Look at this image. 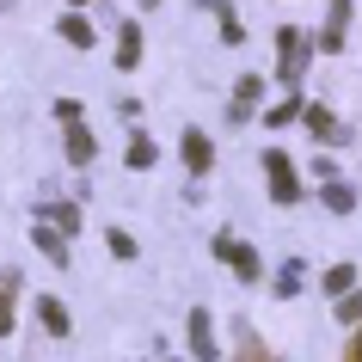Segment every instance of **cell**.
<instances>
[{"instance_id":"16","label":"cell","mask_w":362,"mask_h":362,"mask_svg":"<svg viewBox=\"0 0 362 362\" xmlns=\"http://www.w3.org/2000/svg\"><path fill=\"white\" fill-rule=\"evenodd\" d=\"M123 160H129V166H135V172H148V166H153V160H160V148H153L148 135H129V153H123Z\"/></svg>"},{"instance_id":"8","label":"cell","mask_w":362,"mask_h":362,"mask_svg":"<svg viewBox=\"0 0 362 362\" xmlns=\"http://www.w3.org/2000/svg\"><path fill=\"white\" fill-rule=\"evenodd\" d=\"M141 62V31H135V19H123V31H117V68H135Z\"/></svg>"},{"instance_id":"18","label":"cell","mask_w":362,"mask_h":362,"mask_svg":"<svg viewBox=\"0 0 362 362\" xmlns=\"http://www.w3.org/2000/svg\"><path fill=\"white\" fill-rule=\"evenodd\" d=\"M295 117H301V98H283V105H270V111H264V123H270V129H283V123H295Z\"/></svg>"},{"instance_id":"5","label":"cell","mask_w":362,"mask_h":362,"mask_svg":"<svg viewBox=\"0 0 362 362\" xmlns=\"http://www.w3.org/2000/svg\"><path fill=\"white\" fill-rule=\"evenodd\" d=\"M344 25H350V0H332V19H325V31H320L325 56H338V49H344Z\"/></svg>"},{"instance_id":"4","label":"cell","mask_w":362,"mask_h":362,"mask_svg":"<svg viewBox=\"0 0 362 362\" xmlns=\"http://www.w3.org/2000/svg\"><path fill=\"white\" fill-rule=\"evenodd\" d=\"M276 68H283V80H301V68H307V37L295 25L276 31Z\"/></svg>"},{"instance_id":"12","label":"cell","mask_w":362,"mask_h":362,"mask_svg":"<svg viewBox=\"0 0 362 362\" xmlns=\"http://www.w3.org/2000/svg\"><path fill=\"white\" fill-rule=\"evenodd\" d=\"M301 117H307V129L320 135V141H332V135H338V117L325 111V105H301Z\"/></svg>"},{"instance_id":"26","label":"cell","mask_w":362,"mask_h":362,"mask_svg":"<svg viewBox=\"0 0 362 362\" xmlns=\"http://www.w3.org/2000/svg\"><path fill=\"white\" fill-rule=\"evenodd\" d=\"M141 6H160V0H141Z\"/></svg>"},{"instance_id":"17","label":"cell","mask_w":362,"mask_h":362,"mask_svg":"<svg viewBox=\"0 0 362 362\" xmlns=\"http://www.w3.org/2000/svg\"><path fill=\"white\" fill-rule=\"evenodd\" d=\"M350 288H356V270H350V264H332V270H325V295H350Z\"/></svg>"},{"instance_id":"22","label":"cell","mask_w":362,"mask_h":362,"mask_svg":"<svg viewBox=\"0 0 362 362\" xmlns=\"http://www.w3.org/2000/svg\"><path fill=\"white\" fill-rule=\"evenodd\" d=\"M221 37H228V43H246V25L233 19V13H221Z\"/></svg>"},{"instance_id":"10","label":"cell","mask_w":362,"mask_h":362,"mask_svg":"<svg viewBox=\"0 0 362 362\" xmlns=\"http://www.w3.org/2000/svg\"><path fill=\"white\" fill-rule=\"evenodd\" d=\"M31 233H37V252H43V258H49V264H68V240H62V233L49 228V221H37V228H31Z\"/></svg>"},{"instance_id":"24","label":"cell","mask_w":362,"mask_h":362,"mask_svg":"<svg viewBox=\"0 0 362 362\" xmlns=\"http://www.w3.org/2000/svg\"><path fill=\"white\" fill-rule=\"evenodd\" d=\"M6 332H13V301L0 295V338H6Z\"/></svg>"},{"instance_id":"15","label":"cell","mask_w":362,"mask_h":362,"mask_svg":"<svg viewBox=\"0 0 362 362\" xmlns=\"http://www.w3.org/2000/svg\"><path fill=\"white\" fill-rule=\"evenodd\" d=\"M62 37L74 43V49H93V19H80V13H68V19H62Z\"/></svg>"},{"instance_id":"21","label":"cell","mask_w":362,"mask_h":362,"mask_svg":"<svg viewBox=\"0 0 362 362\" xmlns=\"http://www.w3.org/2000/svg\"><path fill=\"white\" fill-rule=\"evenodd\" d=\"M105 240H111V252H117V258H135V240H129V233H123V228H111V233H105Z\"/></svg>"},{"instance_id":"27","label":"cell","mask_w":362,"mask_h":362,"mask_svg":"<svg viewBox=\"0 0 362 362\" xmlns=\"http://www.w3.org/2000/svg\"><path fill=\"white\" fill-rule=\"evenodd\" d=\"M74 6H86V0H74Z\"/></svg>"},{"instance_id":"14","label":"cell","mask_w":362,"mask_h":362,"mask_svg":"<svg viewBox=\"0 0 362 362\" xmlns=\"http://www.w3.org/2000/svg\"><path fill=\"white\" fill-rule=\"evenodd\" d=\"M325 209H332V215H350V209H356V191H350L344 178H338V185L325 178Z\"/></svg>"},{"instance_id":"11","label":"cell","mask_w":362,"mask_h":362,"mask_svg":"<svg viewBox=\"0 0 362 362\" xmlns=\"http://www.w3.org/2000/svg\"><path fill=\"white\" fill-rule=\"evenodd\" d=\"M37 221H49L56 233H74L80 228V209H74V203H49V209H37Z\"/></svg>"},{"instance_id":"9","label":"cell","mask_w":362,"mask_h":362,"mask_svg":"<svg viewBox=\"0 0 362 362\" xmlns=\"http://www.w3.org/2000/svg\"><path fill=\"white\" fill-rule=\"evenodd\" d=\"M93 153H98L93 129H86V123H68V160H74V166H86V160H93Z\"/></svg>"},{"instance_id":"1","label":"cell","mask_w":362,"mask_h":362,"mask_svg":"<svg viewBox=\"0 0 362 362\" xmlns=\"http://www.w3.org/2000/svg\"><path fill=\"white\" fill-rule=\"evenodd\" d=\"M215 258H221L240 283H252V276H258V252H252L246 240H233V233H215Z\"/></svg>"},{"instance_id":"13","label":"cell","mask_w":362,"mask_h":362,"mask_svg":"<svg viewBox=\"0 0 362 362\" xmlns=\"http://www.w3.org/2000/svg\"><path fill=\"white\" fill-rule=\"evenodd\" d=\"M37 320H43V325H49V332L62 338V332H68V307H62L56 295H37Z\"/></svg>"},{"instance_id":"19","label":"cell","mask_w":362,"mask_h":362,"mask_svg":"<svg viewBox=\"0 0 362 362\" xmlns=\"http://www.w3.org/2000/svg\"><path fill=\"white\" fill-rule=\"evenodd\" d=\"M276 295H283V301H288V295H301V264H283V270H276Z\"/></svg>"},{"instance_id":"25","label":"cell","mask_w":362,"mask_h":362,"mask_svg":"<svg viewBox=\"0 0 362 362\" xmlns=\"http://www.w3.org/2000/svg\"><path fill=\"white\" fill-rule=\"evenodd\" d=\"M350 362H362V332H356V338H350Z\"/></svg>"},{"instance_id":"3","label":"cell","mask_w":362,"mask_h":362,"mask_svg":"<svg viewBox=\"0 0 362 362\" xmlns=\"http://www.w3.org/2000/svg\"><path fill=\"white\" fill-rule=\"evenodd\" d=\"M264 178H270V197L276 203H301V178L288 166V153H264Z\"/></svg>"},{"instance_id":"20","label":"cell","mask_w":362,"mask_h":362,"mask_svg":"<svg viewBox=\"0 0 362 362\" xmlns=\"http://www.w3.org/2000/svg\"><path fill=\"white\" fill-rule=\"evenodd\" d=\"M338 320H350V325L362 320V288H350V295H344V301H338Z\"/></svg>"},{"instance_id":"2","label":"cell","mask_w":362,"mask_h":362,"mask_svg":"<svg viewBox=\"0 0 362 362\" xmlns=\"http://www.w3.org/2000/svg\"><path fill=\"white\" fill-rule=\"evenodd\" d=\"M185 332H191V362H221V350H215V325H209V307H191V313H185Z\"/></svg>"},{"instance_id":"6","label":"cell","mask_w":362,"mask_h":362,"mask_svg":"<svg viewBox=\"0 0 362 362\" xmlns=\"http://www.w3.org/2000/svg\"><path fill=\"white\" fill-rule=\"evenodd\" d=\"M185 166H191V172H209L215 166V148H209V135H203V129H185Z\"/></svg>"},{"instance_id":"23","label":"cell","mask_w":362,"mask_h":362,"mask_svg":"<svg viewBox=\"0 0 362 362\" xmlns=\"http://www.w3.org/2000/svg\"><path fill=\"white\" fill-rule=\"evenodd\" d=\"M56 117L62 123H80V98H56Z\"/></svg>"},{"instance_id":"7","label":"cell","mask_w":362,"mask_h":362,"mask_svg":"<svg viewBox=\"0 0 362 362\" xmlns=\"http://www.w3.org/2000/svg\"><path fill=\"white\" fill-rule=\"evenodd\" d=\"M258 93H264V80H258V74H246L240 86H233V105H228L233 123H246V117H252V98H258Z\"/></svg>"}]
</instances>
